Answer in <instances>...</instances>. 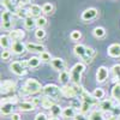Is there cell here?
Segmentation results:
<instances>
[{"instance_id":"cell-1","label":"cell","mask_w":120,"mask_h":120,"mask_svg":"<svg viewBox=\"0 0 120 120\" xmlns=\"http://www.w3.org/2000/svg\"><path fill=\"white\" fill-rule=\"evenodd\" d=\"M42 90H43V86L38 81H36L35 78H28L25 83L22 85L21 90H19V94L22 96H30V95L41 93Z\"/></svg>"},{"instance_id":"cell-2","label":"cell","mask_w":120,"mask_h":120,"mask_svg":"<svg viewBox=\"0 0 120 120\" xmlns=\"http://www.w3.org/2000/svg\"><path fill=\"white\" fill-rule=\"evenodd\" d=\"M85 71V64L84 63H77L70 70V77H71L72 84H81L82 75Z\"/></svg>"},{"instance_id":"cell-3","label":"cell","mask_w":120,"mask_h":120,"mask_svg":"<svg viewBox=\"0 0 120 120\" xmlns=\"http://www.w3.org/2000/svg\"><path fill=\"white\" fill-rule=\"evenodd\" d=\"M42 93H43L45 96L53 98L54 101L59 100L60 96L63 95V94H61V88H59L56 84H47V85H45Z\"/></svg>"},{"instance_id":"cell-4","label":"cell","mask_w":120,"mask_h":120,"mask_svg":"<svg viewBox=\"0 0 120 120\" xmlns=\"http://www.w3.org/2000/svg\"><path fill=\"white\" fill-rule=\"evenodd\" d=\"M28 61L26 60H21V61H13L10 65V71L15 73L16 76H25L28 72Z\"/></svg>"},{"instance_id":"cell-5","label":"cell","mask_w":120,"mask_h":120,"mask_svg":"<svg viewBox=\"0 0 120 120\" xmlns=\"http://www.w3.org/2000/svg\"><path fill=\"white\" fill-rule=\"evenodd\" d=\"M61 94L63 96L67 97V98H76V97H79L78 96V91L75 86V84H64L61 86Z\"/></svg>"},{"instance_id":"cell-6","label":"cell","mask_w":120,"mask_h":120,"mask_svg":"<svg viewBox=\"0 0 120 120\" xmlns=\"http://www.w3.org/2000/svg\"><path fill=\"white\" fill-rule=\"evenodd\" d=\"M13 26V22H12V13L5 11L1 13V29L4 30H11Z\"/></svg>"},{"instance_id":"cell-7","label":"cell","mask_w":120,"mask_h":120,"mask_svg":"<svg viewBox=\"0 0 120 120\" xmlns=\"http://www.w3.org/2000/svg\"><path fill=\"white\" fill-rule=\"evenodd\" d=\"M11 52L16 55H23L26 51V43L23 41H12L11 45Z\"/></svg>"},{"instance_id":"cell-8","label":"cell","mask_w":120,"mask_h":120,"mask_svg":"<svg viewBox=\"0 0 120 120\" xmlns=\"http://www.w3.org/2000/svg\"><path fill=\"white\" fill-rule=\"evenodd\" d=\"M97 108H98V111H101L103 113H108V112H112L113 113V111L115 109V106H114L113 100L112 98H108V100H103V101L98 102Z\"/></svg>"},{"instance_id":"cell-9","label":"cell","mask_w":120,"mask_h":120,"mask_svg":"<svg viewBox=\"0 0 120 120\" xmlns=\"http://www.w3.org/2000/svg\"><path fill=\"white\" fill-rule=\"evenodd\" d=\"M109 75H111V70H108L106 66H100L96 71V82L97 83H105Z\"/></svg>"},{"instance_id":"cell-10","label":"cell","mask_w":120,"mask_h":120,"mask_svg":"<svg viewBox=\"0 0 120 120\" xmlns=\"http://www.w3.org/2000/svg\"><path fill=\"white\" fill-rule=\"evenodd\" d=\"M17 89V84L12 79H5L1 82V94H10L13 93Z\"/></svg>"},{"instance_id":"cell-11","label":"cell","mask_w":120,"mask_h":120,"mask_svg":"<svg viewBox=\"0 0 120 120\" xmlns=\"http://www.w3.org/2000/svg\"><path fill=\"white\" fill-rule=\"evenodd\" d=\"M98 15V11H97V8L95 7H89L86 10H84V11L82 12L81 15V18H82V21L84 22H89V21H93V19H95Z\"/></svg>"},{"instance_id":"cell-12","label":"cell","mask_w":120,"mask_h":120,"mask_svg":"<svg viewBox=\"0 0 120 120\" xmlns=\"http://www.w3.org/2000/svg\"><path fill=\"white\" fill-rule=\"evenodd\" d=\"M51 66L55 70V71L61 72L66 67V63H65V60H63L61 58H53L51 60Z\"/></svg>"},{"instance_id":"cell-13","label":"cell","mask_w":120,"mask_h":120,"mask_svg":"<svg viewBox=\"0 0 120 120\" xmlns=\"http://www.w3.org/2000/svg\"><path fill=\"white\" fill-rule=\"evenodd\" d=\"M26 51L28 52H31V53H38V54H41L42 52L46 51V48H45L43 45L34 43V42H28L26 43Z\"/></svg>"},{"instance_id":"cell-14","label":"cell","mask_w":120,"mask_h":120,"mask_svg":"<svg viewBox=\"0 0 120 120\" xmlns=\"http://www.w3.org/2000/svg\"><path fill=\"white\" fill-rule=\"evenodd\" d=\"M107 54L111 58H120V43H112L108 46Z\"/></svg>"},{"instance_id":"cell-15","label":"cell","mask_w":120,"mask_h":120,"mask_svg":"<svg viewBox=\"0 0 120 120\" xmlns=\"http://www.w3.org/2000/svg\"><path fill=\"white\" fill-rule=\"evenodd\" d=\"M8 36L12 41H22V40L25 37V31L23 29H15V30H12V31H10Z\"/></svg>"},{"instance_id":"cell-16","label":"cell","mask_w":120,"mask_h":120,"mask_svg":"<svg viewBox=\"0 0 120 120\" xmlns=\"http://www.w3.org/2000/svg\"><path fill=\"white\" fill-rule=\"evenodd\" d=\"M86 49H88L86 46L79 43V45H76V46H75V48H73V53H75L78 58H81L83 61H84L85 58H86Z\"/></svg>"},{"instance_id":"cell-17","label":"cell","mask_w":120,"mask_h":120,"mask_svg":"<svg viewBox=\"0 0 120 120\" xmlns=\"http://www.w3.org/2000/svg\"><path fill=\"white\" fill-rule=\"evenodd\" d=\"M28 10H29V15L31 16V17H34V18L41 17V13H43V12H42V6H38V5H36V4L29 5Z\"/></svg>"},{"instance_id":"cell-18","label":"cell","mask_w":120,"mask_h":120,"mask_svg":"<svg viewBox=\"0 0 120 120\" xmlns=\"http://www.w3.org/2000/svg\"><path fill=\"white\" fill-rule=\"evenodd\" d=\"M77 114H78V113H77L76 109H75L73 107H71V106H68V107H65V108L63 109L61 116H63L64 119L68 120V119H75V116H76Z\"/></svg>"},{"instance_id":"cell-19","label":"cell","mask_w":120,"mask_h":120,"mask_svg":"<svg viewBox=\"0 0 120 120\" xmlns=\"http://www.w3.org/2000/svg\"><path fill=\"white\" fill-rule=\"evenodd\" d=\"M35 105L30 101H23L18 103V109H21L22 112H31L35 109Z\"/></svg>"},{"instance_id":"cell-20","label":"cell","mask_w":120,"mask_h":120,"mask_svg":"<svg viewBox=\"0 0 120 120\" xmlns=\"http://www.w3.org/2000/svg\"><path fill=\"white\" fill-rule=\"evenodd\" d=\"M112 97L115 100V102L118 106H120V83H115L112 88V91H111Z\"/></svg>"},{"instance_id":"cell-21","label":"cell","mask_w":120,"mask_h":120,"mask_svg":"<svg viewBox=\"0 0 120 120\" xmlns=\"http://www.w3.org/2000/svg\"><path fill=\"white\" fill-rule=\"evenodd\" d=\"M13 109H15V103H1V114L3 115H10V114H13Z\"/></svg>"},{"instance_id":"cell-22","label":"cell","mask_w":120,"mask_h":120,"mask_svg":"<svg viewBox=\"0 0 120 120\" xmlns=\"http://www.w3.org/2000/svg\"><path fill=\"white\" fill-rule=\"evenodd\" d=\"M111 75L113 77V82L114 83H118L119 79H120V64H115V65L112 66Z\"/></svg>"},{"instance_id":"cell-23","label":"cell","mask_w":120,"mask_h":120,"mask_svg":"<svg viewBox=\"0 0 120 120\" xmlns=\"http://www.w3.org/2000/svg\"><path fill=\"white\" fill-rule=\"evenodd\" d=\"M26 61H28L29 68H37L40 64H41V59H40V56H31V58L26 59Z\"/></svg>"},{"instance_id":"cell-24","label":"cell","mask_w":120,"mask_h":120,"mask_svg":"<svg viewBox=\"0 0 120 120\" xmlns=\"http://www.w3.org/2000/svg\"><path fill=\"white\" fill-rule=\"evenodd\" d=\"M88 118H89V120H106V118L103 115V112L98 111V109H95V111L90 112Z\"/></svg>"},{"instance_id":"cell-25","label":"cell","mask_w":120,"mask_h":120,"mask_svg":"<svg viewBox=\"0 0 120 120\" xmlns=\"http://www.w3.org/2000/svg\"><path fill=\"white\" fill-rule=\"evenodd\" d=\"M11 41L12 40L10 38L8 35H1L0 36V46H1L3 49H7L8 47H11Z\"/></svg>"},{"instance_id":"cell-26","label":"cell","mask_w":120,"mask_h":120,"mask_svg":"<svg viewBox=\"0 0 120 120\" xmlns=\"http://www.w3.org/2000/svg\"><path fill=\"white\" fill-rule=\"evenodd\" d=\"M59 81L63 84H67L68 82H71V77H70V71L64 70V71L59 72Z\"/></svg>"},{"instance_id":"cell-27","label":"cell","mask_w":120,"mask_h":120,"mask_svg":"<svg viewBox=\"0 0 120 120\" xmlns=\"http://www.w3.org/2000/svg\"><path fill=\"white\" fill-rule=\"evenodd\" d=\"M54 105H55V102H54V100H53V98H51V97H47V96L42 97L41 106H42L45 109H51V108H52Z\"/></svg>"},{"instance_id":"cell-28","label":"cell","mask_w":120,"mask_h":120,"mask_svg":"<svg viewBox=\"0 0 120 120\" xmlns=\"http://www.w3.org/2000/svg\"><path fill=\"white\" fill-rule=\"evenodd\" d=\"M70 106L73 107L76 111L79 113V111H81V107H82V98H81V97L71 98V101H70Z\"/></svg>"},{"instance_id":"cell-29","label":"cell","mask_w":120,"mask_h":120,"mask_svg":"<svg viewBox=\"0 0 120 120\" xmlns=\"http://www.w3.org/2000/svg\"><path fill=\"white\" fill-rule=\"evenodd\" d=\"M24 26L26 29H33L36 26V18L31 17V16H29L24 19Z\"/></svg>"},{"instance_id":"cell-30","label":"cell","mask_w":120,"mask_h":120,"mask_svg":"<svg viewBox=\"0 0 120 120\" xmlns=\"http://www.w3.org/2000/svg\"><path fill=\"white\" fill-rule=\"evenodd\" d=\"M49 112H51V116H53V118H58V116L61 115L63 109H61V107H60V106H58V105L55 103L51 109H49Z\"/></svg>"},{"instance_id":"cell-31","label":"cell","mask_w":120,"mask_h":120,"mask_svg":"<svg viewBox=\"0 0 120 120\" xmlns=\"http://www.w3.org/2000/svg\"><path fill=\"white\" fill-rule=\"evenodd\" d=\"M16 16H17L18 18H23V19H25L26 17L30 16V15H29V10L25 8V7H19V8L17 10Z\"/></svg>"},{"instance_id":"cell-32","label":"cell","mask_w":120,"mask_h":120,"mask_svg":"<svg viewBox=\"0 0 120 120\" xmlns=\"http://www.w3.org/2000/svg\"><path fill=\"white\" fill-rule=\"evenodd\" d=\"M93 34H94L95 37L101 38V37H103V36L106 35V30H105V28H102V26H96V28L93 30Z\"/></svg>"},{"instance_id":"cell-33","label":"cell","mask_w":120,"mask_h":120,"mask_svg":"<svg viewBox=\"0 0 120 120\" xmlns=\"http://www.w3.org/2000/svg\"><path fill=\"white\" fill-rule=\"evenodd\" d=\"M53 11H54V6H53V4H51V3H46V4L42 5V12H43L45 15H51V13H53Z\"/></svg>"},{"instance_id":"cell-34","label":"cell","mask_w":120,"mask_h":120,"mask_svg":"<svg viewBox=\"0 0 120 120\" xmlns=\"http://www.w3.org/2000/svg\"><path fill=\"white\" fill-rule=\"evenodd\" d=\"M93 95H94V97H95V98L101 100V98H103V97H105V90H103L102 88H96V89H94Z\"/></svg>"},{"instance_id":"cell-35","label":"cell","mask_w":120,"mask_h":120,"mask_svg":"<svg viewBox=\"0 0 120 120\" xmlns=\"http://www.w3.org/2000/svg\"><path fill=\"white\" fill-rule=\"evenodd\" d=\"M40 59H41L42 63H51V60L53 58H52L51 53H48L47 51H45V52H42L41 54H40Z\"/></svg>"},{"instance_id":"cell-36","label":"cell","mask_w":120,"mask_h":120,"mask_svg":"<svg viewBox=\"0 0 120 120\" xmlns=\"http://www.w3.org/2000/svg\"><path fill=\"white\" fill-rule=\"evenodd\" d=\"M47 25V18L41 16V17H38L36 18V26L37 28H45Z\"/></svg>"},{"instance_id":"cell-37","label":"cell","mask_w":120,"mask_h":120,"mask_svg":"<svg viewBox=\"0 0 120 120\" xmlns=\"http://www.w3.org/2000/svg\"><path fill=\"white\" fill-rule=\"evenodd\" d=\"M70 38H71L72 41H79V40L82 38V33L79 31V30H73V31L70 34Z\"/></svg>"},{"instance_id":"cell-38","label":"cell","mask_w":120,"mask_h":120,"mask_svg":"<svg viewBox=\"0 0 120 120\" xmlns=\"http://www.w3.org/2000/svg\"><path fill=\"white\" fill-rule=\"evenodd\" d=\"M45 36H46L45 29L43 28H37L36 31H35V37L38 38V40H42V38H45Z\"/></svg>"},{"instance_id":"cell-39","label":"cell","mask_w":120,"mask_h":120,"mask_svg":"<svg viewBox=\"0 0 120 120\" xmlns=\"http://www.w3.org/2000/svg\"><path fill=\"white\" fill-rule=\"evenodd\" d=\"M91 107H93V106H90L88 102L82 101V107H81V111H79V113L85 114V113H88V112L90 111V109H91Z\"/></svg>"},{"instance_id":"cell-40","label":"cell","mask_w":120,"mask_h":120,"mask_svg":"<svg viewBox=\"0 0 120 120\" xmlns=\"http://www.w3.org/2000/svg\"><path fill=\"white\" fill-rule=\"evenodd\" d=\"M5 102H8V103H17V102H18V97H17V96H12V97H4V98H1V103H5Z\"/></svg>"},{"instance_id":"cell-41","label":"cell","mask_w":120,"mask_h":120,"mask_svg":"<svg viewBox=\"0 0 120 120\" xmlns=\"http://www.w3.org/2000/svg\"><path fill=\"white\" fill-rule=\"evenodd\" d=\"M11 55H12V52H11V51H7V49H4L3 53H1V59L6 61V60H8L10 58H11Z\"/></svg>"},{"instance_id":"cell-42","label":"cell","mask_w":120,"mask_h":120,"mask_svg":"<svg viewBox=\"0 0 120 120\" xmlns=\"http://www.w3.org/2000/svg\"><path fill=\"white\" fill-rule=\"evenodd\" d=\"M48 119H49V118H48L45 113H37L34 120H48Z\"/></svg>"},{"instance_id":"cell-43","label":"cell","mask_w":120,"mask_h":120,"mask_svg":"<svg viewBox=\"0 0 120 120\" xmlns=\"http://www.w3.org/2000/svg\"><path fill=\"white\" fill-rule=\"evenodd\" d=\"M75 120H89V118H86L84 114L82 113H78L76 116H75Z\"/></svg>"},{"instance_id":"cell-44","label":"cell","mask_w":120,"mask_h":120,"mask_svg":"<svg viewBox=\"0 0 120 120\" xmlns=\"http://www.w3.org/2000/svg\"><path fill=\"white\" fill-rule=\"evenodd\" d=\"M106 120H119V115L112 114V115H109L108 118H106Z\"/></svg>"},{"instance_id":"cell-45","label":"cell","mask_w":120,"mask_h":120,"mask_svg":"<svg viewBox=\"0 0 120 120\" xmlns=\"http://www.w3.org/2000/svg\"><path fill=\"white\" fill-rule=\"evenodd\" d=\"M12 120H22L21 115H19L18 113H13L12 114Z\"/></svg>"},{"instance_id":"cell-46","label":"cell","mask_w":120,"mask_h":120,"mask_svg":"<svg viewBox=\"0 0 120 120\" xmlns=\"http://www.w3.org/2000/svg\"><path fill=\"white\" fill-rule=\"evenodd\" d=\"M48 120H59V118H53V116H52V118H49Z\"/></svg>"},{"instance_id":"cell-47","label":"cell","mask_w":120,"mask_h":120,"mask_svg":"<svg viewBox=\"0 0 120 120\" xmlns=\"http://www.w3.org/2000/svg\"><path fill=\"white\" fill-rule=\"evenodd\" d=\"M119 120H120V116H119Z\"/></svg>"},{"instance_id":"cell-48","label":"cell","mask_w":120,"mask_h":120,"mask_svg":"<svg viewBox=\"0 0 120 120\" xmlns=\"http://www.w3.org/2000/svg\"><path fill=\"white\" fill-rule=\"evenodd\" d=\"M26 1H29V0H26Z\"/></svg>"}]
</instances>
